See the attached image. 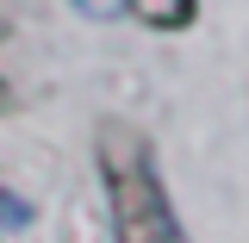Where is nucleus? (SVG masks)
Returning <instances> with one entry per match:
<instances>
[{
	"instance_id": "nucleus-1",
	"label": "nucleus",
	"mask_w": 249,
	"mask_h": 243,
	"mask_svg": "<svg viewBox=\"0 0 249 243\" xmlns=\"http://www.w3.org/2000/svg\"><path fill=\"white\" fill-rule=\"evenodd\" d=\"M93 168H100V187H106L119 243H187L175 200L162 187V168H156V150L137 125H124V119L100 125L93 131Z\"/></svg>"
},
{
	"instance_id": "nucleus-3",
	"label": "nucleus",
	"mask_w": 249,
	"mask_h": 243,
	"mask_svg": "<svg viewBox=\"0 0 249 243\" xmlns=\"http://www.w3.org/2000/svg\"><path fill=\"white\" fill-rule=\"evenodd\" d=\"M81 6H88V13H100V19H106V13H124V0H81Z\"/></svg>"
},
{
	"instance_id": "nucleus-4",
	"label": "nucleus",
	"mask_w": 249,
	"mask_h": 243,
	"mask_svg": "<svg viewBox=\"0 0 249 243\" xmlns=\"http://www.w3.org/2000/svg\"><path fill=\"white\" fill-rule=\"evenodd\" d=\"M0 112H6V81H0Z\"/></svg>"
},
{
	"instance_id": "nucleus-2",
	"label": "nucleus",
	"mask_w": 249,
	"mask_h": 243,
	"mask_svg": "<svg viewBox=\"0 0 249 243\" xmlns=\"http://www.w3.org/2000/svg\"><path fill=\"white\" fill-rule=\"evenodd\" d=\"M124 13L150 31H187L193 13H199V0H124Z\"/></svg>"
}]
</instances>
